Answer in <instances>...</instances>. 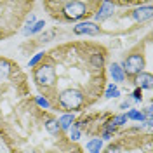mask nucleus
I'll list each match as a JSON object with an SVG mask.
<instances>
[{
	"instance_id": "nucleus-1",
	"label": "nucleus",
	"mask_w": 153,
	"mask_h": 153,
	"mask_svg": "<svg viewBox=\"0 0 153 153\" xmlns=\"http://www.w3.org/2000/svg\"><path fill=\"white\" fill-rule=\"evenodd\" d=\"M110 51L101 42L70 40L44 51L31 82L52 113H84L105 94Z\"/></svg>"
},
{
	"instance_id": "nucleus-2",
	"label": "nucleus",
	"mask_w": 153,
	"mask_h": 153,
	"mask_svg": "<svg viewBox=\"0 0 153 153\" xmlns=\"http://www.w3.org/2000/svg\"><path fill=\"white\" fill-rule=\"evenodd\" d=\"M0 137L9 153H85L61 131L56 113L28 96L0 118Z\"/></svg>"
},
{
	"instance_id": "nucleus-3",
	"label": "nucleus",
	"mask_w": 153,
	"mask_h": 153,
	"mask_svg": "<svg viewBox=\"0 0 153 153\" xmlns=\"http://www.w3.org/2000/svg\"><path fill=\"white\" fill-rule=\"evenodd\" d=\"M31 96L28 75L10 57L0 56V118Z\"/></svg>"
},
{
	"instance_id": "nucleus-4",
	"label": "nucleus",
	"mask_w": 153,
	"mask_h": 153,
	"mask_svg": "<svg viewBox=\"0 0 153 153\" xmlns=\"http://www.w3.org/2000/svg\"><path fill=\"white\" fill-rule=\"evenodd\" d=\"M44 9L56 23H82L94 18L101 2L99 0H45Z\"/></svg>"
},
{
	"instance_id": "nucleus-5",
	"label": "nucleus",
	"mask_w": 153,
	"mask_h": 153,
	"mask_svg": "<svg viewBox=\"0 0 153 153\" xmlns=\"http://www.w3.org/2000/svg\"><path fill=\"white\" fill-rule=\"evenodd\" d=\"M103 153H153V136L144 131L143 124L120 129Z\"/></svg>"
},
{
	"instance_id": "nucleus-6",
	"label": "nucleus",
	"mask_w": 153,
	"mask_h": 153,
	"mask_svg": "<svg viewBox=\"0 0 153 153\" xmlns=\"http://www.w3.org/2000/svg\"><path fill=\"white\" fill-rule=\"evenodd\" d=\"M33 5L30 0H0V40L14 37L25 26Z\"/></svg>"
},
{
	"instance_id": "nucleus-7",
	"label": "nucleus",
	"mask_w": 153,
	"mask_h": 153,
	"mask_svg": "<svg viewBox=\"0 0 153 153\" xmlns=\"http://www.w3.org/2000/svg\"><path fill=\"white\" fill-rule=\"evenodd\" d=\"M152 44V37H150V33H148V37L141 40V42H137L136 45L127 51V56L124 57V61H122V70H124V75H125V82H132V78L136 75H139L141 71H144V68H146V57L150 54V51H146L144 52V47L146 45H150Z\"/></svg>"
},
{
	"instance_id": "nucleus-8",
	"label": "nucleus",
	"mask_w": 153,
	"mask_h": 153,
	"mask_svg": "<svg viewBox=\"0 0 153 153\" xmlns=\"http://www.w3.org/2000/svg\"><path fill=\"white\" fill-rule=\"evenodd\" d=\"M113 117V111H89V113H80L76 117L73 127L78 129L82 134L89 137H101V134L106 131V124Z\"/></svg>"
},
{
	"instance_id": "nucleus-9",
	"label": "nucleus",
	"mask_w": 153,
	"mask_h": 153,
	"mask_svg": "<svg viewBox=\"0 0 153 153\" xmlns=\"http://www.w3.org/2000/svg\"><path fill=\"white\" fill-rule=\"evenodd\" d=\"M71 31H73L75 37H82V35H85V37H99L101 35V26L96 25L94 21H82L76 26H73Z\"/></svg>"
},
{
	"instance_id": "nucleus-10",
	"label": "nucleus",
	"mask_w": 153,
	"mask_h": 153,
	"mask_svg": "<svg viewBox=\"0 0 153 153\" xmlns=\"http://www.w3.org/2000/svg\"><path fill=\"white\" fill-rule=\"evenodd\" d=\"M117 14V10H115V5L111 4V2H101V5H99V9H97V12L94 14V19H96V25H103V23H106L108 19H111Z\"/></svg>"
},
{
	"instance_id": "nucleus-11",
	"label": "nucleus",
	"mask_w": 153,
	"mask_h": 153,
	"mask_svg": "<svg viewBox=\"0 0 153 153\" xmlns=\"http://www.w3.org/2000/svg\"><path fill=\"white\" fill-rule=\"evenodd\" d=\"M134 87L141 89V91H152L153 87V75L152 71H141L139 75H136L131 82Z\"/></svg>"
},
{
	"instance_id": "nucleus-12",
	"label": "nucleus",
	"mask_w": 153,
	"mask_h": 153,
	"mask_svg": "<svg viewBox=\"0 0 153 153\" xmlns=\"http://www.w3.org/2000/svg\"><path fill=\"white\" fill-rule=\"evenodd\" d=\"M108 71H110V75L113 78V84H125V75H124V70L122 66L118 65V63H110L108 65Z\"/></svg>"
},
{
	"instance_id": "nucleus-13",
	"label": "nucleus",
	"mask_w": 153,
	"mask_h": 153,
	"mask_svg": "<svg viewBox=\"0 0 153 153\" xmlns=\"http://www.w3.org/2000/svg\"><path fill=\"white\" fill-rule=\"evenodd\" d=\"M75 115H71V113H63V115H59L57 117V122H59V127H61V131L63 132H68L70 131V127L73 125V122H75Z\"/></svg>"
},
{
	"instance_id": "nucleus-14",
	"label": "nucleus",
	"mask_w": 153,
	"mask_h": 153,
	"mask_svg": "<svg viewBox=\"0 0 153 153\" xmlns=\"http://www.w3.org/2000/svg\"><path fill=\"white\" fill-rule=\"evenodd\" d=\"M85 150L89 153H99L101 150H103V139H99V137H92L91 141H87Z\"/></svg>"
},
{
	"instance_id": "nucleus-15",
	"label": "nucleus",
	"mask_w": 153,
	"mask_h": 153,
	"mask_svg": "<svg viewBox=\"0 0 153 153\" xmlns=\"http://www.w3.org/2000/svg\"><path fill=\"white\" fill-rule=\"evenodd\" d=\"M57 35V28H52V30H47V31H44L42 35H38L37 38V44L38 45H44V44H47V42H51L52 38Z\"/></svg>"
},
{
	"instance_id": "nucleus-16",
	"label": "nucleus",
	"mask_w": 153,
	"mask_h": 153,
	"mask_svg": "<svg viewBox=\"0 0 153 153\" xmlns=\"http://www.w3.org/2000/svg\"><path fill=\"white\" fill-rule=\"evenodd\" d=\"M127 115V120H132V122H139V124H144V120H146V117H144V113L141 111V110H131Z\"/></svg>"
},
{
	"instance_id": "nucleus-17",
	"label": "nucleus",
	"mask_w": 153,
	"mask_h": 153,
	"mask_svg": "<svg viewBox=\"0 0 153 153\" xmlns=\"http://www.w3.org/2000/svg\"><path fill=\"white\" fill-rule=\"evenodd\" d=\"M106 99H115L120 96V89L115 85V84H106V89H105V94H103Z\"/></svg>"
},
{
	"instance_id": "nucleus-18",
	"label": "nucleus",
	"mask_w": 153,
	"mask_h": 153,
	"mask_svg": "<svg viewBox=\"0 0 153 153\" xmlns=\"http://www.w3.org/2000/svg\"><path fill=\"white\" fill-rule=\"evenodd\" d=\"M110 122H111L117 129H122L129 120H127V115H125V113H117V115H113V117L110 118Z\"/></svg>"
},
{
	"instance_id": "nucleus-19",
	"label": "nucleus",
	"mask_w": 153,
	"mask_h": 153,
	"mask_svg": "<svg viewBox=\"0 0 153 153\" xmlns=\"http://www.w3.org/2000/svg\"><path fill=\"white\" fill-rule=\"evenodd\" d=\"M44 28H45V21H44V19H40V21H35V25L31 26V30H30L28 35H35V33H38V31H42Z\"/></svg>"
},
{
	"instance_id": "nucleus-20",
	"label": "nucleus",
	"mask_w": 153,
	"mask_h": 153,
	"mask_svg": "<svg viewBox=\"0 0 153 153\" xmlns=\"http://www.w3.org/2000/svg\"><path fill=\"white\" fill-rule=\"evenodd\" d=\"M131 99L136 101V103H141V101H143V91L136 87V89H134V92L131 94Z\"/></svg>"
},
{
	"instance_id": "nucleus-21",
	"label": "nucleus",
	"mask_w": 153,
	"mask_h": 153,
	"mask_svg": "<svg viewBox=\"0 0 153 153\" xmlns=\"http://www.w3.org/2000/svg\"><path fill=\"white\" fill-rule=\"evenodd\" d=\"M42 56H44V52H38V54H35V56H33V57L28 61V68H33V66H35L38 61L42 59Z\"/></svg>"
},
{
	"instance_id": "nucleus-22",
	"label": "nucleus",
	"mask_w": 153,
	"mask_h": 153,
	"mask_svg": "<svg viewBox=\"0 0 153 153\" xmlns=\"http://www.w3.org/2000/svg\"><path fill=\"white\" fill-rule=\"evenodd\" d=\"M131 105H132V99H131V97H127L124 103H120V106H118V108H120V110H129V108H131Z\"/></svg>"
},
{
	"instance_id": "nucleus-23",
	"label": "nucleus",
	"mask_w": 153,
	"mask_h": 153,
	"mask_svg": "<svg viewBox=\"0 0 153 153\" xmlns=\"http://www.w3.org/2000/svg\"><path fill=\"white\" fill-rule=\"evenodd\" d=\"M144 117H146V118H153L152 117V113H153V106H152V101H150V105L146 106V108H144Z\"/></svg>"
}]
</instances>
